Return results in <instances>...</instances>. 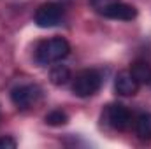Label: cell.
<instances>
[{"label": "cell", "mask_w": 151, "mask_h": 149, "mask_svg": "<svg viewBox=\"0 0 151 149\" xmlns=\"http://www.w3.org/2000/svg\"><path fill=\"white\" fill-rule=\"evenodd\" d=\"M40 98V88L35 84L18 86L11 91V100L18 109H28Z\"/></svg>", "instance_id": "cell-4"}, {"label": "cell", "mask_w": 151, "mask_h": 149, "mask_svg": "<svg viewBox=\"0 0 151 149\" xmlns=\"http://www.w3.org/2000/svg\"><path fill=\"white\" fill-rule=\"evenodd\" d=\"M102 84V77L97 70H83L76 75L74 84H72V91L77 97H91L100 90Z\"/></svg>", "instance_id": "cell-2"}, {"label": "cell", "mask_w": 151, "mask_h": 149, "mask_svg": "<svg viewBox=\"0 0 151 149\" xmlns=\"http://www.w3.org/2000/svg\"><path fill=\"white\" fill-rule=\"evenodd\" d=\"M135 132L141 139H151V114L144 112L135 121Z\"/></svg>", "instance_id": "cell-10"}, {"label": "cell", "mask_w": 151, "mask_h": 149, "mask_svg": "<svg viewBox=\"0 0 151 149\" xmlns=\"http://www.w3.org/2000/svg\"><path fill=\"white\" fill-rule=\"evenodd\" d=\"M107 121L114 130H125V128H128V125L132 121V116H130V112L125 105L113 104V105L107 107Z\"/></svg>", "instance_id": "cell-5"}, {"label": "cell", "mask_w": 151, "mask_h": 149, "mask_svg": "<svg viewBox=\"0 0 151 149\" xmlns=\"http://www.w3.org/2000/svg\"><path fill=\"white\" fill-rule=\"evenodd\" d=\"M16 148V140L12 137H2L0 139V149H14Z\"/></svg>", "instance_id": "cell-13"}, {"label": "cell", "mask_w": 151, "mask_h": 149, "mask_svg": "<svg viewBox=\"0 0 151 149\" xmlns=\"http://www.w3.org/2000/svg\"><path fill=\"white\" fill-rule=\"evenodd\" d=\"M114 90L121 97H134L139 91V82L132 77L130 72H119L114 81Z\"/></svg>", "instance_id": "cell-7"}, {"label": "cell", "mask_w": 151, "mask_h": 149, "mask_svg": "<svg viewBox=\"0 0 151 149\" xmlns=\"http://www.w3.org/2000/svg\"><path fill=\"white\" fill-rule=\"evenodd\" d=\"M130 74L139 84H148L151 82V65L144 60H135L130 65Z\"/></svg>", "instance_id": "cell-8"}, {"label": "cell", "mask_w": 151, "mask_h": 149, "mask_svg": "<svg viewBox=\"0 0 151 149\" xmlns=\"http://www.w3.org/2000/svg\"><path fill=\"white\" fill-rule=\"evenodd\" d=\"M46 123L49 126H63L69 123V116L63 111H51L46 116Z\"/></svg>", "instance_id": "cell-11"}, {"label": "cell", "mask_w": 151, "mask_h": 149, "mask_svg": "<svg viewBox=\"0 0 151 149\" xmlns=\"http://www.w3.org/2000/svg\"><path fill=\"white\" fill-rule=\"evenodd\" d=\"M63 16V7L60 4H44L35 12V25L40 28H51L60 23Z\"/></svg>", "instance_id": "cell-3"}, {"label": "cell", "mask_w": 151, "mask_h": 149, "mask_svg": "<svg viewBox=\"0 0 151 149\" xmlns=\"http://www.w3.org/2000/svg\"><path fill=\"white\" fill-rule=\"evenodd\" d=\"M116 2H119V0H90V4H91L99 12H102L104 9H107L109 5H113Z\"/></svg>", "instance_id": "cell-12"}, {"label": "cell", "mask_w": 151, "mask_h": 149, "mask_svg": "<svg viewBox=\"0 0 151 149\" xmlns=\"http://www.w3.org/2000/svg\"><path fill=\"white\" fill-rule=\"evenodd\" d=\"M69 53H70V44L65 39L53 37L39 44L35 56H37V62L40 65H49V63L63 60Z\"/></svg>", "instance_id": "cell-1"}, {"label": "cell", "mask_w": 151, "mask_h": 149, "mask_svg": "<svg viewBox=\"0 0 151 149\" xmlns=\"http://www.w3.org/2000/svg\"><path fill=\"white\" fill-rule=\"evenodd\" d=\"M102 14H104L106 18H111V19L132 21V19L137 16V9H135L134 5H128V4H123V2H116L113 5H109L107 9H104Z\"/></svg>", "instance_id": "cell-6"}, {"label": "cell", "mask_w": 151, "mask_h": 149, "mask_svg": "<svg viewBox=\"0 0 151 149\" xmlns=\"http://www.w3.org/2000/svg\"><path fill=\"white\" fill-rule=\"evenodd\" d=\"M69 79H70V70L67 65H56L49 72V81L55 86H63L69 82Z\"/></svg>", "instance_id": "cell-9"}]
</instances>
